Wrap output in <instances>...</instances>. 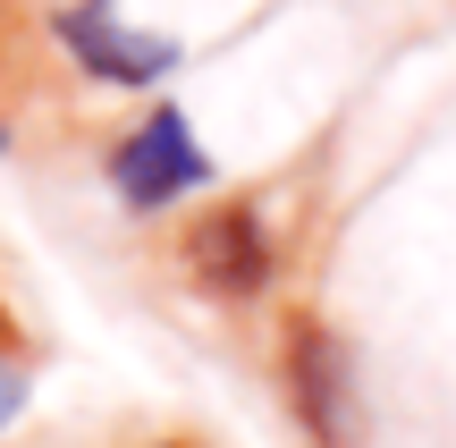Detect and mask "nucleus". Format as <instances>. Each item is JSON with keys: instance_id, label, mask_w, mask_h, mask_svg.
Here are the masks:
<instances>
[{"instance_id": "6", "label": "nucleus", "mask_w": 456, "mask_h": 448, "mask_svg": "<svg viewBox=\"0 0 456 448\" xmlns=\"http://www.w3.org/2000/svg\"><path fill=\"white\" fill-rule=\"evenodd\" d=\"M0 152H9V127H0Z\"/></svg>"}, {"instance_id": "4", "label": "nucleus", "mask_w": 456, "mask_h": 448, "mask_svg": "<svg viewBox=\"0 0 456 448\" xmlns=\"http://www.w3.org/2000/svg\"><path fill=\"white\" fill-rule=\"evenodd\" d=\"M186 271H195L212 297H262L271 271H279V254H271V229L254 220V203L203 212L195 229H186Z\"/></svg>"}, {"instance_id": "2", "label": "nucleus", "mask_w": 456, "mask_h": 448, "mask_svg": "<svg viewBox=\"0 0 456 448\" xmlns=\"http://www.w3.org/2000/svg\"><path fill=\"white\" fill-rule=\"evenodd\" d=\"M51 34H60L68 60H77L85 77H102V85H152V77L178 68V43H169V34L118 26V0H68V9L51 17Z\"/></svg>"}, {"instance_id": "5", "label": "nucleus", "mask_w": 456, "mask_h": 448, "mask_svg": "<svg viewBox=\"0 0 456 448\" xmlns=\"http://www.w3.org/2000/svg\"><path fill=\"white\" fill-rule=\"evenodd\" d=\"M17 406H26V372H17V364H0V432L17 423Z\"/></svg>"}, {"instance_id": "1", "label": "nucleus", "mask_w": 456, "mask_h": 448, "mask_svg": "<svg viewBox=\"0 0 456 448\" xmlns=\"http://www.w3.org/2000/svg\"><path fill=\"white\" fill-rule=\"evenodd\" d=\"M110 186L127 195V212H161V203H178V195H195V186H212V152L195 144L186 110H152L135 135H118Z\"/></svg>"}, {"instance_id": "7", "label": "nucleus", "mask_w": 456, "mask_h": 448, "mask_svg": "<svg viewBox=\"0 0 456 448\" xmlns=\"http://www.w3.org/2000/svg\"><path fill=\"white\" fill-rule=\"evenodd\" d=\"M0 330H9V322H0Z\"/></svg>"}, {"instance_id": "3", "label": "nucleus", "mask_w": 456, "mask_h": 448, "mask_svg": "<svg viewBox=\"0 0 456 448\" xmlns=\"http://www.w3.org/2000/svg\"><path fill=\"white\" fill-rule=\"evenodd\" d=\"M288 389H296V415H305V432L322 448L355 440V364H346L338 330L296 322V338H288Z\"/></svg>"}]
</instances>
